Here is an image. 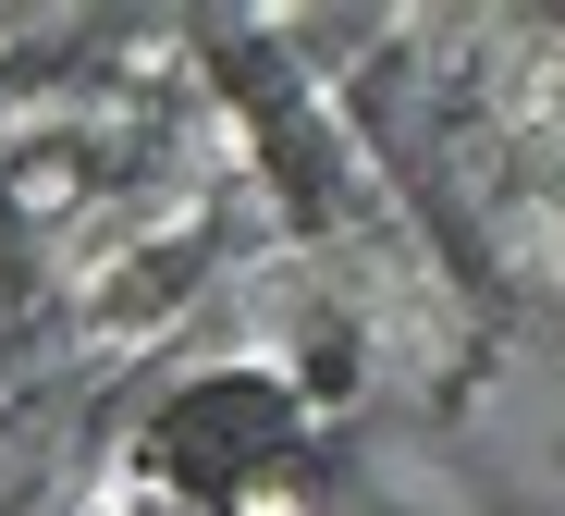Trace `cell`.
I'll list each match as a JSON object with an SVG mask.
<instances>
[{
    "label": "cell",
    "mask_w": 565,
    "mask_h": 516,
    "mask_svg": "<svg viewBox=\"0 0 565 516\" xmlns=\"http://www.w3.org/2000/svg\"><path fill=\"white\" fill-rule=\"evenodd\" d=\"M282 455H296V406H282L258 369H210V381H184L172 419H160V467L198 480V492H222V504H246L258 467H282Z\"/></svg>",
    "instance_id": "cell-1"
}]
</instances>
